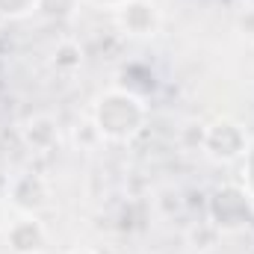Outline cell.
I'll use <instances>...</instances> for the list:
<instances>
[{
  "mask_svg": "<svg viewBox=\"0 0 254 254\" xmlns=\"http://www.w3.org/2000/svg\"><path fill=\"white\" fill-rule=\"evenodd\" d=\"M249 184H252V192H254V151L249 157Z\"/></svg>",
  "mask_w": 254,
  "mask_h": 254,
  "instance_id": "cell-7",
  "label": "cell"
},
{
  "mask_svg": "<svg viewBox=\"0 0 254 254\" xmlns=\"http://www.w3.org/2000/svg\"><path fill=\"white\" fill-rule=\"evenodd\" d=\"M145 122V107L136 95L130 92H107L98 101L95 110V127L101 136L110 139H130L139 133V127Z\"/></svg>",
  "mask_w": 254,
  "mask_h": 254,
  "instance_id": "cell-1",
  "label": "cell"
},
{
  "mask_svg": "<svg viewBox=\"0 0 254 254\" xmlns=\"http://www.w3.org/2000/svg\"><path fill=\"white\" fill-rule=\"evenodd\" d=\"M122 24L133 36H148L157 27L154 6H148V3H125L122 6Z\"/></svg>",
  "mask_w": 254,
  "mask_h": 254,
  "instance_id": "cell-4",
  "label": "cell"
},
{
  "mask_svg": "<svg viewBox=\"0 0 254 254\" xmlns=\"http://www.w3.org/2000/svg\"><path fill=\"white\" fill-rule=\"evenodd\" d=\"M3 222H6V207L0 204V228H3Z\"/></svg>",
  "mask_w": 254,
  "mask_h": 254,
  "instance_id": "cell-9",
  "label": "cell"
},
{
  "mask_svg": "<svg viewBox=\"0 0 254 254\" xmlns=\"http://www.w3.org/2000/svg\"><path fill=\"white\" fill-rule=\"evenodd\" d=\"M9 246L18 254H42L45 246V228L36 219H18L9 225Z\"/></svg>",
  "mask_w": 254,
  "mask_h": 254,
  "instance_id": "cell-3",
  "label": "cell"
},
{
  "mask_svg": "<svg viewBox=\"0 0 254 254\" xmlns=\"http://www.w3.org/2000/svg\"><path fill=\"white\" fill-rule=\"evenodd\" d=\"M57 125L51 122V119H33L30 125L24 127V139H27V145L30 148H36V151H45V148H51L54 142H57Z\"/></svg>",
  "mask_w": 254,
  "mask_h": 254,
  "instance_id": "cell-5",
  "label": "cell"
},
{
  "mask_svg": "<svg viewBox=\"0 0 254 254\" xmlns=\"http://www.w3.org/2000/svg\"><path fill=\"white\" fill-rule=\"evenodd\" d=\"M204 148H207L213 157L234 160V157L243 154L246 136H243V130L234 125V122H219V125L207 127V133H204Z\"/></svg>",
  "mask_w": 254,
  "mask_h": 254,
  "instance_id": "cell-2",
  "label": "cell"
},
{
  "mask_svg": "<svg viewBox=\"0 0 254 254\" xmlns=\"http://www.w3.org/2000/svg\"><path fill=\"white\" fill-rule=\"evenodd\" d=\"M95 3H107V6H125L130 0H95Z\"/></svg>",
  "mask_w": 254,
  "mask_h": 254,
  "instance_id": "cell-8",
  "label": "cell"
},
{
  "mask_svg": "<svg viewBox=\"0 0 254 254\" xmlns=\"http://www.w3.org/2000/svg\"><path fill=\"white\" fill-rule=\"evenodd\" d=\"M36 6H39V0H0V15L15 18V15H24V12L36 9Z\"/></svg>",
  "mask_w": 254,
  "mask_h": 254,
  "instance_id": "cell-6",
  "label": "cell"
},
{
  "mask_svg": "<svg viewBox=\"0 0 254 254\" xmlns=\"http://www.w3.org/2000/svg\"><path fill=\"white\" fill-rule=\"evenodd\" d=\"M74 254H95V252H89V249H83V252H74Z\"/></svg>",
  "mask_w": 254,
  "mask_h": 254,
  "instance_id": "cell-10",
  "label": "cell"
}]
</instances>
